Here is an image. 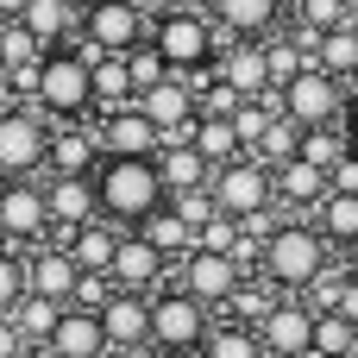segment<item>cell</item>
Wrapping results in <instances>:
<instances>
[{"label": "cell", "instance_id": "cell-1", "mask_svg": "<svg viewBox=\"0 0 358 358\" xmlns=\"http://www.w3.org/2000/svg\"><path fill=\"white\" fill-rule=\"evenodd\" d=\"M334 271V245L315 233V220H277L264 233V252H258V277L277 289V296H308L321 277Z\"/></svg>", "mask_w": 358, "mask_h": 358}, {"label": "cell", "instance_id": "cell-2", "mask_svg": "<svg viewBox=\"0 0 358 358\" xmlns=\"http://www.w3.org/2000/svg\"><path fill=\"white\" fill-rule=\"evenodd\" d=\"M94 195H101V220H113V227H145L170 195H164V176H157V164L151 157H101V170H94Z\"/></svg>", "mask_w": 358, "mask_h": 358}, {"label": "cell", "instance_id": "cell-3", "mask_svg": "<svg viewBox=\"0 0 358 358\" xmlns=\"http://www.w3.org/2000/svg\"><path fill=\"white\" fill-rule=\"evenodd\" d=\"M151 44H157V57L170 63V76H189V82H201V76H214L227 31H220L208 13L182 6V13H164V19L151 25Z\"/></svg>", "mask_w": 358, "mask_h": 358}, {"label": "cell", "instance_id": "cell-4", "mask_svg": "<svg viewBox=\"0 0 358 358\" xmlns=\"http://www.w3.org/2000/svg\"><path fill=\"white\" fill-rule=\"evenodd\" d=\"M31 107H38L50 126H63V120H94V69H88V57H82L76 44L44 50Z\"/></svg>", "mask_w": 358, "mask_h": 358}, {"label": "cell", "instance_id": "cell-5", "mask_svg": "<svg viewBox=\"0 0 358 358\" xmlns=\"http://www.w3.org/2000/svg\"><path fill=\"white\" fill-rule=\"evenodd\" d=\"M208 195H214L220 214H233V220H245V227H258V233H271V227L283 220V214H277V170L258 164V157L220 164L214 182H208Z\"/></svg>", "mask_w": 358, "mask_h": 358}, {"label": "cell", "instance_id": "cell-6", "mask_svg": "<svg viewBox=\"0 0 358 358\" xmlns=\"http://www.w3.org/2000/svg\"><path fill=\"white\" fill-rule=\"evenodd\" d=\"M138 44H151V19L138 0H94L82 13V31H76V50L94 63V57H132Z\"/></svg>", "mask_w": 358, "mask_h": 358}, {"label": "cell", "instance_id": "cell-7", "mask_svg": "<svg viewBox=\"0 0 358 358\" xmlns=\"http://www.w3.org/2000/svg\"><path fill=\"white\" fill-rule=\"evenodd\" d=\"M214 334V308L195 302L182 283H164L151 296V346H170V352H201Z\"/></svg>", "mask_w": 358, "mask_h": 358}, {"label": "cell", "instance_id": "cell-8", "mask_svg": "<svg viewBox=\"0 0 358 358\" xmlns=\"http://www.w3.org/2000/svg\"><path fill=\"white\" fill-rule=\"evenodd\" d=\"M346 101H352V88H346L340 76H327V69H302V76L277 94V107H283L302 132H315V126H346Z\"/></svg>", "mask_w": 358, "mask_h": 358}, {"label": "cell", "instance_id": "cell-9", "mask_svg": "<svg viewBox=\"0 0 358 358\" xmlns=\"http://www.w3.org/2000/svg\"><path fill=\"white\" fill-rule=\"evenodd\" d=\"M44 151H50V120H44L38 107L0 113V176H6V182L44 176Z\"/></svg>", "mask_w": 358, "mask_h": 358}, {"label": "cell", "instance_id": "cell-10", "mask_svg": "<svg viewBox=\"0 0 358 358\" xmlns=\"http://www.w3.org/2000/svg\"><path fill=\"white\" fill-rule=\"evenodd\" d=\"M170 283H182L195 302H208V308H220V315H227V302L245 289V264H239V258H227V252L195 245V252L176 264V277H170Z\"/></svg>", "mask_w": 358, "mask_h": 358}, {"label": "cell", "instance_id": "cell-11", "mask_svg": "<svg viewBox=\"0 0 358 358\" xmlns=\"http://www.w3.org/2000/svg\"><path fill=\"white\" fill-rule=\"evenodd\" d=\"M50 239V201H44V182L31 176V182H6V195H0V245H44Z\"/></svg>", "mask_w": 358, "mask_h": 358}, {"label": "cell", "instance_id": "cell-12", "mask_svg": "<svg viewBox=\"0 0 358 358\" xmlns=\"http://www.w3.org/2000/svg\"><path fill=\"white\" fill-rule=\"evenodd\" d=\"M264 358H308L315 352V308L302 296H277V308L252 327Z\"/></svg>", "mask_w": 358, "mask_h": 358}, {"label": "cell", "instance_id": "cell-13", "mask_svg": "<svg viewBox=\"0 0 358 358\" xmlns=\"http://www.w3.org/2000/svg\"><path fill=\"white\" fill-rule=\"evenodd\" d=\"M113 289L126 296H157L170 283V258L157 245H145V233H120V252H113V271H107Z\"/></svg>", "mask_w": 358, "mask_h": 358}, {"label": "cell", "instance_id": "cell-14", "mask_svg": "<svg viewBox=\"0 0 358 358\" xmlns=\"http://www.w3.org/2000/svg\"><path fill=\"white\" fill-rule=\"evenodd\" d=\"M94 138H101V157H157L164 151V132L132 107H113V113H94Z\"/></svg>", "mask_w": 358, "mask_h": 358}, {"label": "cell", "instance_id": "cell-15", "mask_svg": "<svg viewBox=\"0 0 358 358\" xmlns=\"http://www.w3.org/2000/svg\"><path fill=\"white\" fill-rule=\"evenodd\" d=\"M44 201H50V245H63L76 227L101 220L94 176H44Z\"/></svg>", "mask_w": 358, "mask_h": 358}, {"label": "cell", "instance_id": "cell-16", "mask_svg": "<svg viewBox=\"0 0 358 358\" xmlns=\"http://www.w3.org/2000/svg\"><path fill=\"white\" fill-rule=\"evenodd\" d=\"M94 315H101L107 352H151V296H126V289H107V302H101Z\"/></svg>", "mask_w": 358, "mask_h": 358}, {"label": "cell", "instance_id": "cell-17", "mask_svg": "<svg viewBox=\"0 0 358 358\" xmlns=\"http://www.w3.org/2000/svg\"><path fill=\"white\" fill-rule=\"evenodd\" d=\"M138 113H145L164 138H182V132H195V120H201V94H195L189 76H170V82H157L151 94H138Z\"/></svg>", "mask_w": 358, "mask_h": 358}, {"label": "cell", "instance_id": "cell-18", "mask_svg": "<svg viewBox=\"0 0 358 358\" xmlns=\"http://www.w3.org/2000/svg\"><path fill=\"white\" fill-rule=\"evenodd\" d=\"M214 76H220L233 94H245V101H271V94H277V88H271V63H264V44H258V38H227V44H220Z\"/></svg>", "mask_w": 358, "mask_h": 358}, {"label": "cell", "instance_id": "cell-19", "mask_svg": "<svg viewBox=\"0 0 358 358\" xmlns=\"http://www.w3.org/2000/svg\"><path fill=\"white\" fill-rule=\"evenodd\" d=\"M94 170H101V138H94V120H63V126H50L44 176H94Z\"/></svg>", "mask_w": 358, "mask_h": 358}, {"label": "cell", "instance_id": "cell-20", "mask_svg": "<svg viewBox=\"0 0 358 358\" xmlns=\"http://www.w3.org/2000/svg\"><path fill=\"white\" fill-rule=\"evenodd\" d=\"M82 277H88V271L69 258V245H50V239H44V245H31V252H25V283H31V296H50V302H63V308H69Z\"/></svg>", "mask_w": 358, "mask_h": 358}, {"label": "cell", "instance_id": "cell-21", "mask_svg": "<svg viewBox=\"0 0 358 358\" xmlns=\"http://www.w3.org/2000/svg\"><path fill=\"white\" fill-rule=\"evenodd\" d=\"M208 19L227 31V38H277L283 19H289V0H208Z\"/></svg>", "mask_w": 358, "mask_h": 358}, {"label": "cell", "instance_id": "cell-22", "mask_svg": "<svg viewBox=\"0 0 358 358\" xmlns=\"http://www.w3.org/2000/svg\"><path fill=\"white\" fill-rule=\"evenodd\" d=\"M327 195H334V176H327V170H315V164H302V157L277 164V214H283V220H289V214L302 220V208L315 214Z\"/></svg>", "mask_w": 358, "mask_h": 358}, {"label": "cell", "instance_id": "cell-23", "mask_svg": "<svg viewBox=\"0 0 358 358\" xmlns=\"http://www.w3.org/2000/svg\"><path fill=\"white\" fill-rule=\"evenodd\" d=\"M151 164H157V176H164V195H189V189H208V182H214V164L195 151L189 132H182V138H164V151H157Z\"/></svg>", "mask_w": 358, "mask_h": 358}, {"label": "cell", "instance_id": "cell-24", "mask_svg": "<svg viewBox=\"0 0 358 358\" xmlns=\"http://www.w3.org/2000/svg\"><path fill=\"white\" fill-rule=\"evenodd\" d=\"M57 358H107V334H101V315L94 308H63V321L50 327L44 340Z\"/></svg>", "mask_w": 358, "mask_h": 358}, {"label": "cell", "instance_id": "cell-25", "mask_svg": "<svg viewBox=\"0 0 358 358\" xmlns=\"http://www.w3.org/2000/svg\"><path fill=\"white\" fill-rule=\"evenodd\" d=\"M120 233H126V227H113V220H88V227H76L63 245H69V258H76L88 277H107V271H113V252H120Z\"/></svg>", "mask_w": 358, "mask_h": 358}, {"label": "cell", "instance_id": "cell-26", "mask_svg": "<svg viewBox=\"0 0 358 358\" xmlns=\"http://www.w3.org/2000/svg\"><path fill=\"white\" fill-rule=\"evenodd\" d=\"M132 233H145V245H157V252H164L170 264H182V258H189V252L201 245V233H195V227H189V220H182V214L170 208V201H164V208H157V214H151L145 227H132Z\"/></svg>", "mask_w": 358, "mask_h": 358}, {"label": "cell", "instance_id": "cell-27", "mask_svg": "<svg viewBox=\"0 0 358 358\" xmlns=\"http://www.w3.org/2000/svg\"><path fill=\"white\" fill-rule=\"evenodd\" d=\"M315 233H321V239L346 258V252L358 245V195H340V189H334V195L315 208Z\"/></svg>", "mask_w": 358, "mask_h": 358}, {"label": "cell", "instance_id": "cell-28", "mask_svg": "<svg viewBox=\"0 0 358 358\" xmlns=\"http://www.w3.org/2000/svg\"><path fill=\"white\" fill-rule=\"evenodd\" d=\"M264 63H271V88L283 94L302 69H315V50H308L302 31H277V38H264Z\"/></svg>", "mask_w": 358, "mask_h": 358}, {"label": "cell", "instance_id": "cell-29", "mask_svg": "<svg viewBox=\"0 0 358 358\" xmlns=\"http://www.w3.org/2000/svg\"><path fill=\"white\" fill-rule=\"evenodd\" d=\"M88 69H94V113H113V107H132V101H138L126 57H94Z\"/></svg>", "mask_w": 358, "mask_h": 358}, {"label": "cell", "instance_id": "cell-30", "mask_svg": "<svg viewBox=\"0 0 358 358\" xmlns=\"http://www.w3.org/2000/svg\"><path fill=\"white\" fill-rule=\"evenodd\" d=\"M308 50H315V69H327V76H340V82L358 76V25H340V31L315 38Z\"/></svg>", "mask_w": 358, "mask_h": 358}, {"label": "cell", "instance_id": "cell-31", "mask_svg": "<svg viewBox=\"0 0 358 358\" xmlns=\"http://www.w3.org/2000/svg\"><path fill=\"white\" fill-rule=\"evenodd\" d=\"M189 138H195V151H201L214 170H220V164H233V157H245V138H239V126H233V120H195V132H189Z\"/></svg>", "mask_w": 358, "mask_h": 358}, {"label": "cell", "instance_id": "cell-32", "mask_svg": "<svg viewBox=\"0 0 358 358\" xmlns=\"http://www.w3.org/2000/svg\"><path fill=\"white\" fill-rule=\"evenodd\" d=\"M296 157L334 176V170L352 157V138H346V126H315V132H302V151H296Z\"/></svg>", "mask_w": 358, "mask_h": 358}, {"label": "cell", "instance_id": "cell-33", "mask_svg": "<svg viewBox=\"0 0 358 358\" xmlns=\"http://www.w3.org/2000/svg\"><path fill=\"white\" fill-rule=\"evenodd\" d=\"M308 358H358V327L346 315H315V352Z\"/></svg>", "mask_w": 358, "mask_h": 358}, {"label": "cell", "instance_id": "cell-34", "mask_svg": "<svg viewBox=\"0 0 358 358\" xmlns=\"http://www.w3.org/2000/svg\"><path fill=\"white\" fill-rule=\"evenodd\" d=\"M201 358H264V346H258L252 327H239V321H214V334H208Z\"/></svg>", "mask_w": 358, "mask_h": 358}, {"label": "cell", "instance_id": "cell-35", "mask_svg": "<svg viewBox=\"0 0 358 358\" xmlns=\"http://www.w3.org/2000/svg\"><path fill=\"white\" fill-rule=\"evenodd\" d=\"M296 151H302V126H296V120H289V113H277V120H271V132H264V138H258V151H252V157H258V164H271V170H277V164H289V157H296Z\"/></svg>", "mask_w": 358, "mask_h": 358}, {"label": "cell", "instance_id": "cell-36", "mask_svg": "<svg viewBox=\"0 0 358 358\" xmlns=\"http://www.w3.org/2000/svg\"><path fill=\"white\" fill-rule=\"evenodd\" d=\"M13 321H19V334H25L31 346H44V340H50V327L63 321V302H50V296H25V302L13 308Z\"/></svg>", "mask_w": 358, "mask_h": 358}, {"label": "cell", "instance_id": "cell-37", "mask_svg": "<svg viewBox=\"0 0 358 358\" xmlns=\"http://www.w3.org/2000/svg\"><path fill=\"white\" fill-rule=\"evenodd\" d=\"M25 296H31V283H25V252L0 245V315H13Z\"/></svg>", "mask_w": 358, "mask_h": 358}, {"label": "cell", "instance_id": "cell-38", "mask_svg": "<svg viewBox=\"0 0 358 358\" xmlns=\"http://www.w3.org/2000/svg\"><path fill=\"white\" fill-rule=\"evenodd\" d=\"M126 69H132V94H151L157 82H170V63L157 57V44H138V50L126 57Z\"/></svg>", "mask_w": 358, "mask_h": 358}, {"label": "cell", "instance_id": "cell-39", "mask_svg": "<svg viewBox=\"0 0 358 358\" xmlns=\"http://www.w3.org/2000/svg\"><path fill=\"white\" fill-rule=\"evenodd\" d=\"M25 346H31V340L19 334V321H13V315H0V358H25Z\"/></svg>", "mask_w": 358, "mask_h": 358}, {"label": "cell", "instance_id": "cell-40", "mask_svg": "<svg viewBox=\"0 0 358 358\" xmlns=\"http://www.w3.org/2000/svg\"><path fill=\"white\" fill-rule=\"evenodd\" d=\"M327 315H346V321L358 327V283H352V277L340 283V296H334V308H327Z\"/></svg>", "mask_w": 358, "mask_h": 358}, {"label": "cell", "instance_id": "cell-41", "mask_svg": "<svg viewBox=\"0 0 358 358\" xmlns=\"http://www.w3.org/2000/svg\"><path fill=\"white\" fill-rule=\"evenodd\" d=\"M334 189H340V195H358V151L340 164V170H334Z\"/></svg>", "mask_w": 358, "mask_h": 358}, {"label": "cell", "instance_id": "cell-42", "mask_svg": "<svg viewBox=\"0 0 358 358\" xmlns=\"http://www.w3.org/2000/svg\"><path fill=\"white\" fill-rule=\"evenodd\" d=\"M138 6H145V19H151V25H157V19H164V13H182V6H189V0H138Z\"/></svg>", "mask_w": 358, "mask_h": 358}, {"label": "cell", "instance_id": "cell-43", "mask_svg": "<svg viewBox=\"0 0 358 358\" xmlns=\"http://www.w3.org/2000/svg\"><path fill=\"white\" fill-rule=\"evenodd\" d=\"M346 138H352V151H358V82H352V101H346Z\"/></svg>", "mask_w": 358, "mask_h": 358}, {"label": "cell", "instance_id": "cell-44", "mask_svg": "<svg viewBox=\"0 0 358 358\" xmlns=\"http://www.w3.org/2000/svg\"><path fill=\"white\" fill-rule=\"evenodd\" d=\"M145 358H201V352H170V346H151Z\"/></svg>", "mask_w": 358, "mask_h": 358}, {"label": "cell", "instance_id": "cell-45", "mask_svg": "<svg viewBox=\"0 0 358 358\" xmlns=\"http://www.w3.org/2000/svg\"><path fill=\"white\" fill-rule=\"evenodd\" d=\"M346 277H352V283H358V245H352V252H346Z\"/></svg>", "mask_w": 358, "mask_h": 358}, {"label": "cell", "instance_id": "cell-46", "mask_svg": "<svg viewBox=\"0 0 358 358\" xmlns=\"http://www.w3.org/2000/svg\"><path fill=\"white\" fill-rule=\"evenodd\" d=\"M25 358H57V352L50 346H25Z\"/></svg>", "mask_w": 358, "mask_h": 358}, {"label": "cell", "instance_id": "cell-47", "mask_svg": "<svg viewBox=\"0 0 358 358\" xmlns=\"http://www.w3.org/2000/svg\"><path fill=\"white\" fill-rule=\"evenodd\" d=\"M69 6H76V13H88V6H94V0H69Z\"/></svg>", "mask_w": 358, "mask_h": 358}, {"label": "cell", "instance_id": "cell-48", "mask_svg": "<svg viewBox=\"0 0 358 358\" xmlns=\"http://www.w3.org/2000/svg\"><path fill=\"white\" fill-rule=\"evenodd\" d=\"M346 13H352V25H358V0H346Z\"/></svg>", "mask_w": 358, "mask_h": 358}, {"label": "cell", "instance_id": "cell-49", "mask_svg": "<svg viewBox=\"0 0 358 358\" xmlns=\"http://www.w3.org/2000/svg\"><path fill=\"white\" fill-rule=\"evenodd\" d=\"M107 358H145V352H107Z\"/></svg>", "mask_w": 358, "mask_h": 358}, {"label": "cell", "instance_id": "cell-50", "mask_svg": "<svg viewBox=\"0 0 358 358\" xmlns=\"http://www.w3.org/2000/svg\"><path fill=\"white\" fill-rule=\"evenodd\" d=\"M0 195H6V176H0Z\"/></svg>", "mask_w": 358, "mask_h": 358}]
</instances>
